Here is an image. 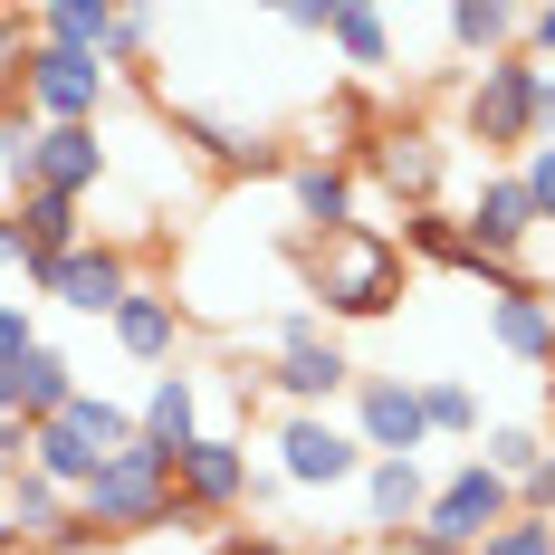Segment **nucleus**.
Here are the masks:
<instances>
[{
	"label": "nucleus",
	"mask_w": 555,
	"mask_h": 555,
	"mask_svg": "<svg viewBox=\"0 0 555 555\" xmlns=\"http://www.w3.org/2000/svg\"><path fill=\"white\" fill-rule=\"evenodd\" d=\"M172 469H182V450L164 441H134V450H115L106 469L77 489V527H96V537H202L211 517H192V507L172 499Z\"/></svg>",
	"instance_id": "f257e3e1"
},
{
	"label": "nucleus",
	"mask_w": 555,
	"mask_h": 555,
	"mask_svg": "<svg viewBox=\"0 0 555 555\" xmlns=\"http://www.w3.org/2000/svg\"><path fill=\"white\" fill-rule=\"evenodd\" d=\"M402 287H412V259H402V240L392 230H335L307 249V307H326V317H392L402 307Z\"/></svg>",
	"instance_id": "f03ea898"
},
{
	"label": "nucleus",
	"mask_w": 555,
	"mask_h": 555,
	"mask_svg": "<svg viewBox=\"0 0 555 555\" xmlns=\"http://www.w3.org/2000/svg\"><path fill=\"white\" fill-rule=\"evenodd\" d=\"M460 134L479 144V154H537L546 144V67L517 49V57H489V67H469V87H460Z\"/></svg>",
	"instance_id": "7ed1b4c3"
},
{
	"label": "nucleus",
	"mask_w": 555,
	"mask_h": 555,
	"mask_svg": "<svg viewBox=\"0 0 555 555\" xmlns=\"http://www.w3.org/2000/svg\"><path fill=\"white\" fill-rule=\"evenodd\" d=\"M115 106V67L106 57H87V49H29V115L39 125H106Z\"/></svg>",
	"instance_id": "20e7f679"
},
{
	"label": "nucleus",
	"mask_w": 555,
	"mask_h": 555,
	"mask_svg": "<svg viewBox=\"0 0 555 555\" xmlns=\"http://www.w3.org/2000/svg\"><path fill=\"white\" fill-rule=\"evenodd\" d=\"M278 479H287V489H345V479H364L354 422H335V412H287V422H278Z\"/></svg>",
	"instance_id": "39448f33"
},
{
	"label": "nucleus",
	"mask_w": 555,
	"mask_h": 555,
	"mask_svg": "<svg viewBox=\"0 0 555 555\" xmlns=\"http://www.w3.org/2000/svg\"><path fill=\"white\" fill-rule=\"evenodd\" d=\"M134 287H144V278H134V259H125L115 240H87V249H67V259H49L29 297H57L67 317H115V307H125Z\"/></svg>",
	"instance_id": "423d86ee"
},
{
	"label": "nucleus",
	"mask_w": 555,
	"mask_h": 555,
	"mask_svg": "<svg viewBox=\"0 0 555 555\" xmlns=\"http://www.w3.org/2000/svg\"><path fill=\"white\" fill-rule=\"evenodd\" d=\"M354 441H364V460H422V441H431V422H422V384H402V374H364V384H354Z\"/></svg>",
	"instance_id": "0eeeda50"
},
{
	"label": "nucleus",
	"mask_w": 555,
	"mask_h": 555,
	"mask_svg": "<svg viewBox=\"0 0 555 555\" xmlns=\"http://www.w3.org/2000/svg\"><path fill=\"white\" fill-rule=\"evenodd\" d=\"M249 441H230V431H202V441L182 450V469H172V499L192 507V517H230V507H249Z\"/></svg>",
	"instance_id": "6e6552de"
},
{
	"label": "nucleus",
	"mask_w": 555,
	"mask_h": 555,
	"mask_svg": "<svg viewBox=\"0 0 555 555\" xmlns=\"http://www.w3.org/2000/svg\"><path fill=\"white\" fill-rule=\"evenodd\" d=\"M441 164H450V144H441V134H422V125H412V134H374V144H364V172L384 182L402 211H441Z\"/></svg>",
	"instance_id": "1a4fd4ad"
},
{
	"label": "nucleus",
	"mask_w": 555,
	"mask_h": 555,
	"mask_svg": "<svg viewBox=\"0 0 555 555\" xmlns=\"http://www.w3.org/2000/svg\"><path fill=\"white\" fill-rule=\"evenodd\" d=\"M460 230H469V249H489V259L517 269V249H527L546 221H537V202H527V182H517V172H479V192H469Z\"/></svg>",
	"instance_id": "9d476101"
},
{
	"label": "nucleus",
	"mask_w": 555,
	"mask_h": 555,
	"mask_svg": "<svg viewBox=\"0 0 555 555\" xmlns=\"http://www.w3.org/2000/svg\"><path fill=\"white\" fill-rule=\"evenodd\" d=\"M354 384H364V374H354V354H345L335 335H307V345H287V354L269 364V392L297 402V412H326L335 392H354Z\"/></svg>",
	"instance_id": "9b49d317"
},
{
	"label": "nucleus",
	"mask_w": 555,
	"mask_h": 555,
	"mask_svg": "<svg viewBox=\"0 0 555 555\" xmlns=\"http://www.w3.org/2000/svg\"><path fill=\"white\" fill-rule=\"evenodd\" d=\"M431 469L422 460H364V527L384 537V546H402L412 527H422V507H431Z\"/></svg>",
	"instance_id": "f8f14e48"
},
{
	"label": "nucleus",
	"mask_w": 555,
	"mask_h": 555,
	"mask_svg": "<svg viewBox=\"0 0 555 555\" xmlns=\"http://www.w3.org/2000/svg\"><path fill=\"white\" fill-rule=\"evenodd\" d=\"M106 134H96V125H49V134H39V172H29V192H67V202H87V192H96V182H106ZM29 192H20V202H29Z\"/></svg>",
	"instance_id": "ddd939ff"
},
{
	"label": "nucleus",
	"mask_w": 555,
	"mask_h": 555,
	"mask_svg": "<svg viewBox=\"0 0 555 555\" xmlns=\"http://www.w3.org/2000/svg\"><path fill=\"white\" fill-rule=\"evenodd\" d=\"M287 202H297V221L335 240V230H364L354 221V164H326V154H297L287 164Z\"/></svg>",
	"instance_id": "4468645a"
},
{
	"label": "nucleus",
	"mask_w": 555,
	"mask_h": 555,
	"mask_svg": "<svg viewBox=\"0 0 555 555\" xmlns=\"http://www.w3.org/2000/svg\"><path fill=\"white\" fill-rule=\"evenodd\" d=\"M106 326H115V345H125L134 364H164L172 374V345H182V297H172V287H134Z\"/></svg>",
	"instance_id": "2eb2a0df"
},
{
	"label": "nucleus",
	"mask_w": 555,
	"mask_h": 555,
	"mask_svg": "<svg viewBox=\"0 0 555 555\" xmlns=\"http://www.w3.org/2000/svg\"><path fill=\"white\" fill-rule=\"evenodd\" d=\"M441 39L460 57L489 67V57H517V49H527V10H507V0H450V10H441Z\"/></svg>",
	"instance_id": "dca6fc26"
},
{
	"label": "nucleus",
	"mask_w": 555,
	"mask_h": 555,
	"mask_svg": "<svg viewBox=\"0 0 555 555\" xmlns=\"http://www.w3.org/2000/svg\"><path fill=\"white\" fill-rule=\"evenodd\" d=\"M489 335H499L507 364H537V374H555V307H546V287H517V297H499V307H489Z\"/></svg>",
	"instance_id": "f3484780"
},
{
	"label": "nucleus",
	"mask_w": 555,
	"mask_h": 555,
	"mask_svg": "<svg viewBox=\"0 0 555 555\" xmlns=\"http://www.w3.org/2000/svg\"><path fill=\"white\" fill-rule=\"evenodd\" d=\"M0 517H10V537H20V546L49 555L57 537L77 527V499H67V489H49V479L29 469V479H10V489H0Z\"/></svg>",
	"instance_id": "a211bd4d"
},
{
	"label": "nucleus",
	"mask_w": 555,
	"mask_h": 555,
	"mask_svg": "<svg viewBox=\"0 0 555 555\" xmlns=\"http://www.w3.org/2000/svg\"><path fill=\"white\" fill-rule=\"evenodd\" d=\"M172 134H192V144H202L221 172H278V164H287L269 134H249V125H221V115H202V106H172Z\"/></svg>",
	"instance_id": "6ab92c4d"
},
{
	"label": "nucleus",
	"mask_w": 555,
	"mask_h": 555,
	"mask_svg": "<svg viewBox=\"0 0 555 555\" xmlns=\"http://www.w3.org/2000/svg\"><path fill=\"white\" fill-rule=\"evenodd\" d=\"M134 422H144V441L192 450V441H202V384H192L182 364H172V374H154V392H144V412H134Z\"/></svg>",
	"instance_id": "aec40b11"
},
{
	"label": "nucleus",
	"mask_w": 555,
	"mask_h": 555,
	"mask_svg": "<svg viewBox=\"0 0 555 555\" xmlns=\"http://www.w3.org/2000/svg\"><path fill=\"white\" fill-rule=\"evenodd\" d=\"M10 221H20V240L39 249V269H49V259H67V249H87V202H67V192H29Z\"/></svg>",
	"instance_id": "412c9836"
},
{
	"label": "nucleus",
	"mask_w": 555,
	"mask_h": 555,
	"mask_svg": "<svg viewBox=\"0 0 555 555\" xmlns=\"http://www.w3.org/2000/svg\"><path fill=\"white\" fill-rule=\"evenodd\" d=\"M402 259H422V269H460L469 278V230H460V211H402Z\"/></svg>",
	"instance_id": "4be33fe9"
},
{
	"label": "nucleus",
	"mask_w": 555,
	"mask_h": 555,
	"mask_svg": "<svg viewBox=\"0 0 555 555\" xmlns=\"http://www.w3.org/2000/svg\"><path fill=\"white\" fill-rule=\"evenodd\" d=\"M77 392H87V384H77V364H67L57 345H39V354L20 364V422H57Z\"/></svg>",
	"instance_id": "5701e85b"
},
{
	"label": "nucleus",
	"mask_w": 555,
	"mask_h": 555,
	"mask_svg": "<svg viewBox=\"0 0 555 555\" xmlns=\"http://www.w3.org/2000/svg\"><path fill=\"white\" fill-rule=\"evenodd\" d=\"M39 39H49V49H87V57H106L115 10H106V0H57V10H39Z\"/></svg>",
	"instance_id": "b1692460"
},
{
	"label": "nucleus",
	"mask_w": 555,
	"mask_h": 555,
	"mask_svg": "<svg viewBox=\"0 0 555 555\" xmlns=\"http://www.w3.org/2000/svg\"><path fill=\"white\" fill-rule=\"evenodd\" d=\"M326 39L354 67H392V10H326Z\"/></svg>",
	"instance_id": "393cba45"
},
{
	"label": "nucleus",
	"mask_w": 555,
	"mask_h": 555,
	"mask_svg": "<svg viewBox=\"0 0 555 555\" xmlns=\"http://www.w3.org/2000/svg\"><path fill=\"white\" fill-rule=\"evenodd\" d=\"M546 431H527V422H499V431H479V469H499L507 489H517V479H527V469H537V460H546Z\"/></svg>",
	"instance_id": "a878e982"
},
{
	"label": "nucleus",
	"mask_w": 555,
	"mask_h": 555,
	"mask_svg": "<svg viewBox=\"0 0 555 555\" xmlns=\"http://www.w3.org/2000/svg\"><path fill=\"white\" fill-rule=\"evenodd\" d=\"M422 422H431V441H469V431H479V392L431 374V384H422Z\"/></svg>",
	"instance_id": "bb28decb"
},
{
	"label": "nucleus",
	"mask_w": 555,
	"mask_h": 555,
	"mask_svg": "<svg viewBox=\"0 0 555 555\" xmlns=\"http://www.w3.org/2000/svg\"><path fill=\"white\" fill-rule=\"evenodd\" d=\"M154 39H164V20H154V10H115L106 67H134V57H154Z\"/></svg>",
	"instance_id": "cd10ccee"
},
{
	"label": "nucleus",
	"mask_w": 555,
	"mask_h": 555,
	"mask_svg": "<svg viewBox=\"0 0 555 555\" xmlns=\"http://www.w3.org/2000/svg\"><path fill=\"white\" fill-rule=\"evenodd\" d=\"M479 555H555V517H507Z\"/></svg>",
	"instance_id": "c85d7f7f"
},
{
	"label": "nucleus",
	"mask_w": 555,
	"mask_h": 555,
	"mask_svg": "<svg viewBox=\"0 0 555 555\" xmlns=\"http://www.w3.org/2000/svg\"><path fill=\"white\" fill-rule=\"evenodd\" d=\"M29 354H39V326H29V307H20V297H0V374H10V364H29Z\"/></svg>",
	"instance_id": "c756f323"
},
{
	"label": "nucleus",
	"mask_w": 555,
	"mask_h": 555,
	"mask_svg": "<svg viewBox=\"0 0 555 555\" xmlns=\"http://www.w3.org/2000/svg\"><path fill=\"white\" fill-rule=\"evenodd\" d=\"M0 278H10V287H39V249L20 240V221H10V211H0Z\"/></svg>",
	"instance_id": "7c9ffc66"
},
{
	"label": "nucleus",
	"mask_w": 555,
	"mask_h": 555,
	"mask_svg": "<svg viewBox=\"0 0 555 555\" xmlns=\"http://www.w3.org/2000/svg\"><path fill=\"white\" fill-rule=\"evenodd\" d=\"M517 182H527V202H537V221H555V144H537V154L517 164Z\"/></svg>",
	"instance_id": "2f4dec72"
},
{
	"label": "nucleus",
	"mask_w": 555,
	"mask_h": 555,
	"mask_svg": "<svg viewBox=\"0 0 555 555\" xmlns=\"http://www.w3.org/2000/svg\"><path fill=\"white\" fill-rule=\"evenodd\" d=\"M517 517H555V450L527 469V479H517Z\"/></svg>",
	"instance_id": "473e14b6"
},
{
	"label": "nucleus",
	"mask_w": 555,
	"mask_h": 555,
	"mask_svg": "<svg viewBox=\"0 0 555 555\" xmlns=\"http://www.w3.org/2000/svg\"><path fill=\"white\" fill-rule=\"evenodd\" d=\"M29 441H39V431L10 412V422H0V489H10V479H29Z\"/></svg>",
	"instance_id": "72a5a7b5"
},
{
	"label": "nucleus",
	"mask_w": 555,
	"mask_h": 555,
	"mask_svg": "<svg viewBox=\"0 0 555 555\" xmlns=\"http://www.w3.org/2000/svg\"><path fill=\"white\" fill-rule=\"evenodd\" d=\"M527 57L555 77V0H546V10H527Z\"/></svg>",
	"instance_id": "f704fd0d"
},
{
	"label": "nucleus",
	"mask_w": 555,
	"mask_h": 555,
	"mask_svg": "<svg viewBox=\"0 0 555 555\" xmlns=\"http://www.w3.org/2000/svg\"><path fill=\"white\" fill-rule=\"evenodd\" d=\"M211 555H297V546H278V537H259V527H240V537H221Z\"/></svg>",
	"instance_id": "c9c22d12"
},
{
	"label": "nucleus",
	"mask_w": 555,
	"mask_h": 555,
	"mask_svg": "<svg viewBox=\"0 0 555 555\" xmlns=\"http://www.w3.org/2000/svg\"><path fill=\"white\" fill-rule=\"evenodd\" d=\"M0 555H20V537H10V517H0Z\"/></svg>",
	"instance_id": "e433bc0d"
},
{
	"label": "nucleus",
	"mask_w": 555,
	"mask_h": 555,
	"mask_svg": "<svg viewBox=\"0 0 555 555\" xmlns=\"http://www.w3.org/2000/svg\"><path fill=\"white\" fill-rule=\"evenodd\" d=\"M326 555H384V546H326Z\"/></svg>",
	"instance_id": "4c0bfd02"
},
{
	"label": "nucleus",
	"mask_w": 555,
	"mask_h": 555,
	"mask_svg": "<svg viewBox=\"0 0 555 555\" xmlns=\"http://www.w3.org/2000/svg\"><path fill=\"white\" fill-rule=\"evenodd\" d=\"M546 125H555V77H546Z\"/></svg>",
	"instance_id": "58836bf2"
},
{
	"label": "nucleus",
	"mask_w": 555,
	"mask_h": 555,
	"mask_svg": "<svg viewBox=\"0 0 555 555\" xmlns=\"http://www.w3.org/2000/svg\"><path fill=\"white\" fill-rule=\"evenodd\" d=\"M546 307H555V278H546Z\"/></svg>",
	"instance_id": "ea45409f"
},
{
	"label": "nucleus",
	"mask_w": 555,
	"mask_h": 555,
	"mask_svg": "<svg viewBox=\"0 0 555 555\" xmlns=\"http://www.w3.org/2000/svg\"><path fill=\"white\" fill-rule=\"evenodd\" d=\"M20 555H39V546H20Z\"/></svg>",
	"instance_id": "a19ab883"
}]
</instances>
